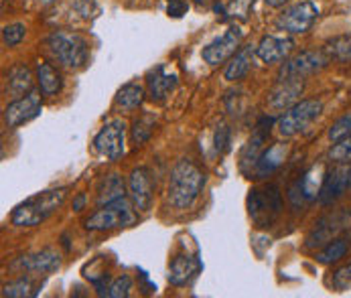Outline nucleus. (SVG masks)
I'll return each instance as SVG.
<instances>
[{
	"label": "nucleus",
	"instance_id": "nucleus-1",
	"mask_svg": "<svg viewBox=\"0 0 351 298\" xmlns=\"http://www.w3.org/2000/svg\"><path fill=\"white\" fill-rule=\"evenodd\" d=\"M205 173L193 160L181 158L169 177V201L177 209H191L205 187Z\"/></svg>",
	"mask_w": 351,
	"mask_h": 298
},
{
	"label": "nucleus",
	"instance_id": "nucleus-2",
	"mask_svg": "<svg viewBox=\"0 0 351 298\" xmlns=\"http://www.w3.org/2000/svg\"><path fill=\"white\" fill-rule=\"evenodd\" d=\"M67 193H69L67 187H59V189L37 193L35 197L27 199L25 203L14 207L12 215H10V221L16 227H35L41 221H45L47 217H51L63 205Z\"/></svg>",
	"mask_w": 351,
	"mask_h": 298
},
{
	"label": "nucleus",
	"instance_id": "nucleus-3",
	"mask_svg": "<svg viewBox=\"0 0 351 298\" xmlns=\"http://www.w3.org/2000/svg\"><path fill=\"white\" fill-rule=\"evenodd\" d=\"M51 57L65 69H82L90 59V45L77 33L55 31L45 39Z\"/></svg>",
	"mask_w": 351,
	"mask_h": 298
},
{
	"label": "nucleus",
	"instance_id": "nucleus-4",
	"mask_svg": "<svg viewBox=\"0 0 351 298\" xmlns=\"http://www.w3.org/2000/svg\"><path fill=\"white\" fill-rule=\"evenodd\" d=\"M134 205L128 203V199H116L108 205H101L100 209L86 219V229L90 232H112L118 227H128L134 223L136 215L132 211Z\"/></svg>",
	"mask_w": 351,
	"mask_h": 298
},
{
	"label": "nucleus",
	"instance_id": "nucleus-5",
	"mask_svg": "<svg viewBox=\"0 0 351 298\" xmlns=\"http://www.w3.org/2000/svg\"><path fill=\"white\" fill-rule=\"evenodd\" d=\"M323 112V101L319 99H299L295 105H291L276 122V128L280 136L291 138L302 132L306 126H311Z\"/></svg>",
	"mask_w": 351,
	"mask_h": 298
},
{
	"label": "nucleus",
	"instance_id": "nucleus-6",
	"mask_svg": "<svg viewBox=\"0 0 351 298\" xmlns=\"http://www.w3.org/2000/svg\"><path fill=\"white\" fill-rule=\"evenodd\" d=\"M351 227V209H337L325 217H321L313 229L308 232L306 240H304V248L317 249L323 248L325 244H329L331 240L339 238L341 232Z\"/></svg>",
	"mask_w": 351,
	"mask_h": 298
},
{
	"label": "nucleus",
	"instance_id": "nucleus-7",
	"mask_svg": "<svg viewBox=\"0 0 351 298\" xmlns=\"http://www.w3.org/2000/svg\"><path fill=\"white\" fill-rule=\"evenodd\" d=\"M331 63V57L327 55L325 49H306L285 59V63L280 65L278 71V79L280 77H306L313 75L321 69H325Z\"/></svg>",
	"mask_w": 351,
	"mask_h": 298
},
{
	"label": "nucleus",
	"instance_id": "nucleus-8",
	"mask_svg": "<svg viewBox=\"0 0 351 298\" xmlns=\"http://www.w3.org/2000/svg\"><path fill=\"white\" fill-rule=\"evenodd\" d=\"M244 35L246 31L240 27V25H232L221 37L213 39L211 43H207L203 51H201V57L207 65H219V63H226L228 59H232L238 51L240 45L244 41Z\"/></svg>",
	"mask_w": 351,
	"mask_h": 298
},
{
	"label": "nucleus",
	"instance_id": "nucleus-9",
	"mask_svg": "<svg viewBox=\"0 0 351 298\" xmlns=\"http://www.w3.org/2000/svg\"><path fill=\"white\" fill-rule=\"evenodd\" d=\"M317 18H319V6L313 4L311 0H304V2L285 8L278 14L274 25H276V29L287 31L291 35H302L315 25Z\"/></svg>",
	"mask_w": 351,
	"mask_h": 298
},
{
	"label": "nucleus",
	"instance_id": "nucleus-10",
	"mask_svg": "<svg viewBox=\"0 0 351 298\" xmlns=\"http://www.w3.org/2000/svg\"><path fill=\"white\" fill-rule=\"evenodd\" d=\"M248 209L250 217L258 225H268L274 221V217L282 209V199L276 187H266V189H254L248 197Z\"/></svg>",
	"mask_w": 351,
	"mask_h": 298
},
{
	"label": "nucleus",
	"instance_id": "nucleus-11",
	"mask_svg": "<svg viewBox=\"0 0 351 298\" xmlns=\"http://www.w3.org/2000/svg\"><path fill=\"white\" fill-rule=\"evenodd\" d=\"M351 191V164L350 162H335V166L325 175L321 193H319V203L331 205L337 199L348 195Z\"/></svg>",
	"mask_w": 351,
	"mask_h": 298
},
{
	"label": "nucleus",
	"instance_id": "nucleus-12",
	"mask_svg": "<svg viewBox=\"0 0 351 298\" xmlns=\"http://www.w3.org/2000/svg\"><path fill=\"white\" fill-rule=\"evenodd\" d=\"M124 132L126 124L122 120L108 122L94 138V149L108 160H118L124 154Z\"/></svg>",
	"mask_w": 351,
	"mask_h": 298
},
{
	"label": "nucleus",
	"instance_id": "nucleus-13",
	"mask_svg": "<svg viewBox=\"0 0 351 298\" xmlns=\"http://www.w3.org/2000/svg\"><path fill=\"white\" fill-rule=\"evenodd\" d=\"M39 112H41V96L37 92H29L23 98L12 99L4 108V120L8 128H19L21 124L39 116Z\"/></svg>",
	"mask_w": 351,
	"mask_h": 298
},
{
	"label": "nucleus",
	"instance_id": "nucleus-14",
	"mask_svg": "<svg viewBox=\"0 0 351 298\" xmlns=\"http://www.w3.org/2000/svg\"><path fill=\"white\" fill-rule=\"evenodd\" d=\"M59 266H61V256L53 248L21 256L12 262V268H19L23 272H31V274H53L59 270Z\"/></svg>",
	"mask_w": 351,
	"mask_h": 298
},
{
	"label": "nucleus",
	"instance_id": "nucleus-15",
	"mask_svg": "<svg viewBox=\"0 0 351 298\" xmlns=\"http://www.w3.org/2000/svg\"><path fill=\"white\" fill-rule=\"evenodd\" d=\"M130 201L136 211H151L152 207V175L147 166H138L128 177Z\"/></svg>",
	"mask_w": 351,
	"mask_h": 298
},
{
	"label": "nucleus",
	"instance_id": "nucleus-16",
	"mask_svg": "<svg viewBox=\"0 0 351 298\" xmlns=\"http://www.w3.org/2000/svg\"><path fill=\"white\" fill-rule=\"evenodd\" d=\"M304 77H280L268 94V105L272 110H289L301 98Z\"/></svg>",
	"mask_w": 351,
	"mask_h": 298
},
{
	"label": "nucleus",
	"instance_id": "nucleus-17",
	"mask_svg": "<svg viewBox=\"0 0 351 298\" xmlns=\"http://www.w3.org/2000/svg\"><path fill=\"white\" fill-rule=\"evenodd\" d=\"M293 51H295V39L266 35L256 45V57L264 63H278V61L289 59Z\"/></svg>",
	"mask_w": 351,
	"mask_h": 298
},
{
	"label": "nucleus",
	"instance_id": "nucleus-18",
	"mask_svg": "<svg viewBox=\"0 0 351 298\" xmlns=\"http://www.w3.org/2000/svg\"><path fill=\"white\" fill-rule=\"evenodd\" d=\"M199 258L181 253V256H175V258H173V262H171V266H169V276H167V278H169V282H171L173 286H187V284L199 274Z\"/></svg>",
	"mask_w": 351,
	"mask_h": 298
},
{
	"label": "nucleus",
	"instance_id": "nucleus-19",
	"mask_svg": "<svg viewBox=\"0 0 351 298\" xmlns=\"http://www.w3.org/2000/svg\"><path fill=\"white\" fill-rule=\"evenodd\" d=\"M147 88H149V96L152 101H165L169 98V94L177 88V75L175 73H167L162 65L154 67L147 75Z\"/></svg>",
	"mask_w": 351,
	"mask_h": 298
},
{
	"label": "nucleus",
	"instance_id": "nucleus-20",
	"mask_svg": "<svg viewBox=\"0 0 351 298\" xmlns=\"http://www.w3.org/2000/svg\"><path fill=\"white\" fill-rule=\"evenodd\" d=\"M289 150L291 147L287 142H274L270 149L262 150V154L258 156V162H256V175L258 177H266L270 173H274L276 169H280L289 156Z\"/></svg>",
	"mask_w": 351,
	"mask_h": 298
},
{
	"label": "nucleus",
	"instance_id": "nucleus-21",
	"mask_svg": "<svg viewBox=\"0 0 351 298\" xmlns=\"http://www.w3.org/2000/svg\"><path fill=\"white\" fill-rule=\"evenodd\" d=\"M33 92V75L27 65H14L6 75V94L10 98H23Z\"/></svg>",
	"mask_w": 351,
	"mask_h": 298
},
{
	"label": "nucleus",
	"instance_id": "nucleus-22",
	"mask_svg": "<svg viewBox=\"0 0 351 298\" xmlns=\"http://www.w3.org/2000/svg\"><path fill=\"white\" fill-rule=\"evenodd\" d=\"M254 55H256V47H252V45L240 47V51L230 59V63H228V67L223 71V77L228 82H240V79H244L248 75V71H250Z\"/></svg>",
	"mask_w": 351,
	"mask_h": 298
},
{
	"label": "nucleus",
	"instance_id": "nucleus-23",
	"mask_svg": "<svg viewBox=\"0 0 351 298\" xmlns=\"http://www.w3.org/2000/svg\"><path fill=\"white\" fill-rule=\"evenodd\" d=\"M325 166L319 162V164H313L299 181V187H301L302 197L306 201H313V199H319L321 193V187H323V181H325Z\"/></svg>",
	"mask_w": 351,
	"mask_h": 298
},
{
	"label": "nucleus",
	"instance_id": "nucleus-24",
	"mask_svg": "<svg viewBox=\"0 0 351 298\" xmlns=\"http://www.w3.org/2000/svg\"><path fill=\"white\" fill-rule=\"evenodd\" d=\"M264 140H266V128L260 124L258 130L250 136L248 145L242 150V156H240V166H242L244 173H248V166H256L258 156H260L262 150H264Z\"/></svg>",
	"mask_w": 351,
	"mask_h": 298
},
{
	"label": "nucleus",
	"instance_id": "nucleus-25",
	"mask_svg": "<svg viewBox=\"0 0 351 298\" xmlns=\"http://www.w3.org/2000/svg\"><path fill=\"white\" fill-rule=\"evenodd\" d=\"M145 101V88L138 84H126L124 88H120V92L114 98V105L118 110L124 112H132L136 108H141Z\"/></svg>",
	"mask_w": 351,
	"mask_h": 298
},
{
	"label": "nucleus",
	"instance_id": "nucleus-26",
	"mask_svg": "<svg viewBox=\"0 0 351 298\" xmlns=\"http://www.w3.org/2000/svg\"><path fill=\"white\" fill-rule=\"evenodd\" d=\"M37 84L43 96H57L61 92V75L51 63H39L37 65Z\"/></svg>",
	"mask_w": 351,
	"mask_h": 298
},
{
	"label": "nucleus",
	"instance_id": "nucleus-27",
	"mask_svg": "<svg viewBox=\"0 0 351 298\" xmlns=\"http://www.w3.org/2000/svg\"><path fill=\"white\" fill-rule=\"evenodd\" d=\"M124 197V181L120 175H106L98 185V205H108L116 199Z\"/></svg>",
	"mask_w": 351,
	"mask_h": 298
},
{
	"label": "nucleus",
	"instance_id": "nucleus-28",
	"mask_svg": "<svg viewBox=\"0 0 351 298\" xmlns=\"http://www.w3.org/2000/svg\"><path fill=\"white\" fill-rule=\"evenodd\" d=\"M254 4H256V0H230L223 6H215V10L221 14L223 21H234V23L240 21V23H246L250 18Z\"/></svg>",
	"mask_w": 351,
	"mask_h": 298
},
{
	"label": "nucleus",
	"instance_id": "nucleus-29",
	"mask_svg": "<svg viewBox=\"0 0 351 298\" xmlns=\"http://www.w3.org/2000/svg\"><path fill=\"white\" fill-rule=\"evenodd\" d=\"M348 251H350V244H348V240H343V238H335V240H331L329 244H325L323 248L317 251L315 260H317L319 264L329 266V264H335V262H339L341 258H346V253H348Z\"/></svg>",
	"mask_w": 351,
	"mask_h": 298
},
{
	"label": "nucleus",
	"instance_id": "nucleus-30",
	"mask_svg": "<svg viewBox=\"0 0 351 298\" xmlns=\"http://www.w3.org/2000/svg\"><path fill=\"white\" fill-rule=\"evenodd\" d=\"M323 49L327 51V55L331 57V61L351 63V33L329 39Z\"/></svg>",
	"mask_w": 351,
	"mask_h": 298
},
{
	"label": "nucleus",
	"instance_id": "nucleus-31",
	"mask_svg": "<svg viewBox=\"0 0 351 298\" xmlns=\"http://www.w3.org/2000/svg\"><path fill=\"white\" fill-rule=\"evenodd\" d=\"M37 295V284L29 278V276H21L19 280H12L8 284H4L2 288V297L4 298H27Z\"/></svg>",
	"mask_w": 351,
	"mask_h": 298
},
{
	"label": "nucleus",
	"instance_id": "nucleus-32",
	"mask_svg": "<svg viewBox=\"0 0 351 298\" xmlns=\"http://www.w3.org/2000/svg\"><path fill=\"white\" fill-rule=\"evenodd\" d=\"M154 126H156V120H154V116H151V114H143L141 118H136L134 124H132V128H130L132 142L134 145L147 142L152 136V132H154Z\"/></svg>",
	"mask_w": 351,
	"mask_h": 298
},
{
	"label": "nucleus",
	"instance_id": "nucleus-33",
	"mask_svg": "<svg viewBox=\"0 0 351 298\" xmlns=\"http://www.w3.org/2000/svg\"><path fill=\"white\" fill-rule=\"evenodd\" d=\"M130 290H132V278L126 276V274H122L114 282H110L106 288L98 290V295L108 298H126L130 295Z\"/></svg>",
	"mask_w": 351,
	"mask_h": 298
},
{
	"label": "nucleus",
	"instance_id": "nucleus-34",
	"mask_svg": "<svg viewBox=\"0 0 351 298\" xmlns=\"http://www.w3.org/2000/svg\"><path fill=\"white\" fill-rule=\"evenodd\" d=\"M25 35H27V27L23 23H12L2 29V41L6 47H16L19 43H23Z\"/></svg>",
	"mask_w": 351,
	"mask_h": 298
},
{
	"label": "nucleus",
	"instance_id": "nucleus-35",
	"mask_svg": "<svg viewBox=\"0 0 351 298\" xmlns=\"http://www.w3.org/2000/svg\"><path fill=\"white\" fill-rule=\"evenodd\" d=\"M351 134V110L348 114H343L339 120H335L333 122V126L329 128V140L335 145V142H339V140H343L346 136H350Z\"/></svg>",
	"mask_w": 351,
	"mask_h": 298
},
{
	"label": "nucleus",
	"instance_id": "nucleus-36",
	"mask_svg": "<svg viewBox=\"0 0 351 298\" xmlns=\"http://www.w3.org/2000/svg\"><path fill=\"white\" fill-rule=\"evenodd\" d=\"M331 286H333V290H337V293H346V290H350L351 262L350 264H346V266H341V268H337V270L333 272V276H331Z\"/></svg>",
	"mask_w": 351,
	"mask_h": 298
},
{
	"label": "nucleus",
	"instance_id": "nucleus-37",
	"mask_svg": "<svg viewBox=\"0 0 351 298\" xmlns=\"http://www.w3.org/2000/svg\"><path fill=\"white\" fill-rule=\"evenodd\" d=\"M329 158H331L333 162H351V134L331 147V150H329Z\"/></svg>",
	"mask_w": 351,
	"mask_h": 298
},
{
	"label": "nucleus",
	"instance_id": "nucleus-38",
	"mask_svg": "<svg viewBox=\"0 0 351 298\" xmlns=\"http://www.w3.org/2000/svg\"><path fill=\"white\" fill-rule=\"evenodd\" d=\"M230 142H232L230 126L219 124V126H217V130H215V136H213V149H215L217 154H223L226 150L230 149Z\"/></svg>",
	"mask_w": 351,
	"mask_h": 298
},
{
	"label": "nucleus",
	"instance_id": "nucleus-39",
	"mask_svg": "<svg viewBox=\"0 0 351 298\" xmlns=\"http://www.w3.org/2000/svg\"><path fill=\"white\" fill-rule=\"evenodd\" d=\"M189 10V4L185 0H167V12L173 18H181Z\"/></svg>",
	"mask_w": 351,
	"mask_h": 298
},
{
	"label": "nucleus",
	"instance_id": "nucleus-40",
	"mask_svg": "<svg viewBox=\"0 0 351 298\" xmlns=\"http://www.w3.org/2000/svg\"><path fill=\"white\" fill-rule=\"evenodd\" d=\"M73 6L84 18H90L92 12L96 10V0H73Z\"/></svg>",
	"mask_w": 351,
	"mask_h": 298
},
{
	"label": "nucleus",
	"instance_id": "nucleus-41",
	"mask_svg": "<svg viewBox=\"0 0 351 298\" xmlns=\"http://www.w3.org/2000/svg\"><path fill=\"white\" fill-rule=\"evenodd\" d=\"M84 205H86V195H84V193H80L77 197L73 199V209H75V211H82V209H84Z\"/></svg>",
	"mask_w": 351,
	"mask_h": 298
},
{
	"label": "nucleus",
	"instance_id": "nucleus-42",
	"mask_svg": "<svg viewBox=\"0 0 351 298\" xmlns=\"http://www.w3.org/2000/svg\"><path fill=\"white\" fill-rule=\"evenodd\" d=\"M266 2V6H270V8H278V6H285L289 0H264Z\"/></svg>",
	"mask_w": 351,
	"mask_h": 298
},
{
	"label": "nucleus",
	"instance_id": "nucleus-43",
	"mask_svg": "<svg viewBox=\"0 0 351 298\" xmlns=\"http://www.w3.org/2000/svg\"><path fill=\"white\" fill-rule=\"evenodd\" d=\"M39 2H41V4H45V6H49V4H53L55 0H39Z\"/></svg>",
	"mask_w": 351,
	"mask_h": 298
},
{
	"label": "nucleus",
	"instance_id": "nucleus-44",
	"mask_svg": "<svg viewBox=\"0 0 351 298\" xmlns=\"http://www.w3.org/2000/svg\"><path fill=\"white\" fill-rule=\"evenodd\" d=\"M195 2H197V4H209L211 0H195Z\"/></svg>",
	"mask_w": 351,
	"mask_h": 298
}]
</instances>
